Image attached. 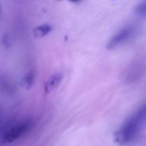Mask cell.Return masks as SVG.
I'll return each instance as SVG.
<instances>
[{"label": "cell", "mask_w": 146, "mask_h": 146, "mask_svg": "<svg viewBox=\"0 0 146 146\" xmlns=\"http://www.w3.org/2000/svg\"><path fill=\"white\" fill-rule=\"evenodd\" d=\"M137 30V27L134 25H127L119 30L109 40L107 45L108 49H113L126 41H128L135 34Z\"/></svg>", "instance_id": "obj_2"}, {"label": "cell", "mask_w": 146, "mask_h": 146, "mask_svg": "<svg viewBox=\"0 0 146 146\" xmlns=\"http://www.w3.org/2000/svg\"><path fill=\"white\" fill-rule=\"evenodd\" d=\"M34 81H35L34 74L32 72H29L21 80V86L25 90H30L34 84Z\"/></svg>", "instance_id": "obj_6"}, {"label": "cell", "mask_w": 146, "mask_h": 146, "mask_svg": "<svg viewBox=\"0 0 146 146\" xmlns=\"http://www.w3.org/2000/svg\"><path fill=\"white\" fill-rule=\"evenodd\" d=\"M146 117V107L142 108L137 113L127 119L123 125L113 134V141L119 144H124L131 141L137 133L139 123Z\"/></svg>", "instance_id": "obj_1"}, {"label": "cell", "mask_w": 146, "mask_h": 146, "mask_svg": "<svg viewBox=\"0 0 146 146\" xmlns=\"http://www.w3.org/2000/svg\"><path fill=\"white\" fill-rule=\"evenodd\" d=\"M70 2H72V3H78V2H80L81 0H70Z\"/></svg>", "instance_id": "obj_8"}, {"label": "cell", "mask_w": 146, "mask_h": 146, "mask_svg": "<svg viewBox=\"0 0 146 146\" xmlns=\"http://www.w3.org/2000/svg\"><path fill=\"white\" fill-rule=\"evenodd\" d=\"M52 30V27L48 24H42L40 25L36 28L34 29L33 33L35 37L36 38H40V37H44L45 35H48Z\"/></svg>", "instance_id": "obj_5"}, {"label": "cell", "mask_w": 146, "mask_h": 146, "mask_svg": "<svg viewBox=\"0 0 146 146\" xmlns=\"http://www.w3.org/2000/svg\"><path fill=\"white\" fill-rule=\"evenodd\" d=\"M62 78H63V76L60 73H55V74L52 75L45 84V87H44L45 93L50 94L53 90H55L59 86Z\"/></svg>", "instance_id": "obj_4"}, {"label": "cell", "mask_w": 146, "mask_h": 146, "mask_svg": "<svg viewBox=\"0 0 146 146\" xmlns=\"http://www.w3.org/2000/svg\"><path fill=\"white\" fill-rule=\"evenodd\" d=\"M31 128V123L29 121H24L17 124L9 129L4 136V141L5 143H13L20 138Z\"/></svg>", "instance_id": "obj_3"}, {"label": "cell", "mask_w": 146, "mask_h": 146, "mask_svg": "<svg viewBox=\"0 0 146 146\" xmlns=\"http://www.w3.org/2000/svg\"><path fill=\"white\" fill-rule=\"evenodd\" d=\"M134 11L136 15L141 17H146V0H142V1L135 7Z\"/></svg>", "instance_id": "obj_7"}]
</instances>
